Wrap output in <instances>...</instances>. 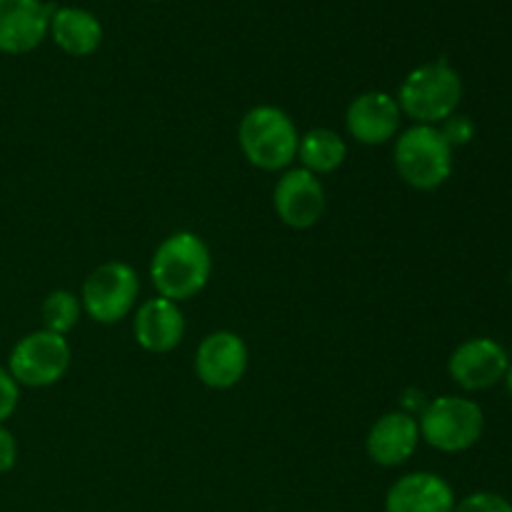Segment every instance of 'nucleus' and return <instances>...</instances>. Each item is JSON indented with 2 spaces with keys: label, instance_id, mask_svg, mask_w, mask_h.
<instances>
[{
  "label": "nucleus",
  "instance_id": "b1692460",
  "mask_svg": "<svg viewBox=\"0 0 512 512\" xmlns=\"http://www.w3.org/2000/svg\"><path fill=\"white\" fill-rule=\"evenodd\" d=\"M510 283H512V273H510Z\"/></svg>",
  "mask_w": 512,
  "mask_h": 512
},
{
  "label": "nucleus",
  "instance_id": "2eb2a0df",
  "mask_svg": "<svg viewBox=\"0 0 512 512\" xmlns=\"http://www.w3.org/2000/svg\"><path fill=\"white\" fill-rule=\"evenodd\" d=\"M455 493L440 475L418 470L390 485L385 495V512H453Z\"/></svg>",
  "mask_w": 512,
  "mask_h": 512
},
{
  "label": "nucleus",
  "instance_id": "aec40b11",
  "mask_svg": "<svg viewBox=\"0 0 512 512\" xmlns=\"http://www.w3.org/2000/svg\"><path fill=\"white\" fill-rule=\"evenodd\" d=\"M453 512H512V505L498 493H473L455 503Z\"/></svg>",
  "mask_w": 512,
  "mask_h": 512
},
{
  "label": "nucleus",
  "instance_id": "f8f14e48",
  "mask_svg": "<svg viewBox=\"0 0 512 512\" xmlns=\"http://www.w3.org/2000/svg\"><path fill=\"white\" fill-rule=\"evenodd\" d=\"M400 113L398 100L385 90H368L360 93L345 110V128L355 143L385 145L398 138Z\"/></svg>",
  "mask_w": 512,
  "mask_h": 512
},
{
  "label": "nucleus",
  "instance_id": "9b49d317",
  "mask_svg": "<svg viewBox=\"0 0 512 512\" xmlns=\"http://www.w3.org/2000/svg\"><path fill=\"white\" fill-rule=\"evenodd\" d=\"M53 5L43 0H0V53L25 55L50 33Z\"/></svg>",
  "mask_w": 512,
  "mask_h": 512
},
{
  "label": "nucleus",
  "instance_id": "0eeeda50",
  "mask_svg": "<svg viewBox=\"0 0 512 512\" xmlns=\"http://www.w3.org/2000/svg\"><path fill=\"white\" fill-rule=\"evenodd\" d=\"M140 293L138 273L128 263L110 260L98 265L85 278L80 290V305L100 325H115L128 318Z\"/></svg>",
  "mask_w": 512,
  "mask_h": 512
},
{
  "label": "nucleus",
  "instance_id": "a211bd4d",
  "mask_svg": "<svg viewBox=\"0 0 512 512\" xmlns=\"http://www.w3.org/2000/svg\"><path fill=\"white\" fill-rule=\"evenodd\" d=\"M80 313H83L80 298L75 293H70V290H53L43 300V305H40L43 330L55 335H68L78 325Z\"/></svg>",
  "mask_w": 512,
  "mask_h": 512
},
{
  "label": "nucleus",
  "instance_id": "4be33fe9",
  "mask_svg": "<svg viewBox=\"0 0 512 512\" xmlns=\"http://www.w3.org/2000/svg\"><path fill=\"white\" fill-rule=\"evenodd\" d=\"M18 463V443L5 425H0V475L10 473Z\"/></svg>",
  "mask_w": 512,
  "mask_h": 512
},
{
  "label": "nucleus",
  "instance_id": "9d476101",
  "mask_svg": "<svg viewBox=\"0 0 512 512\" xmlns=\"http://www.w3.org/2000/svg\"><path fill=\"white\" fill-rule=\"evenodd\" d=\"M510 358L508 350L493 338H470L453 350L448 360V373L455 385L468 393L488 390L505 378Z\"/></svg>",
  "mask_w": 512,
  "mask_h": 512
},
{
  "label": "nucleus",
  "instance_id": "f3484780",
  "mask_svg": "<svg viewBox=\"0 0 512 512\" xmlns=\"http://www.w3.org/2000/svg\"><path fill=\"white\" fill-rule=\"evenodd\" d=\"M348 158V145L335 130L330 128H313L305 135H300L298 143V160L300 168L313 175L335 173Z\"/></svg>",
  "mask_w": 512,
  "mask_h": 512
},
{
  "label": "nucleus",
  "instance_id": "6ab92c4d",
  "mask_svg": "<svg viewBox=\"0 0 512 512\" xmlns=\"http://www.w3.org/2000/svg\"><path fill=\"white\" fill-rule=\"evenodd\" d=\"M438 130L443 133V138L448 140L450 148H463V145H468L470 140L475 138V123L468 118V115H450L448 120H443V123L438 125Z\"/></svg>",
  "mask_w": 512,
  "mask_h": 512
},
{
  "label": "nucleus",
  "instance_id": "7ed1b4c3",
  "mask_svg": "<svg viewBox=\"0 0 512 512\" xmlns=\"http://www.w3.org/2000/svg\"><path fill=\"white\" fill-rule=\"evenodd\" d=\"M400 113L408 115L415 125H435L458 113L463 100V80L445 60L425 63L405 75L398 90Z\"/></svg>",
  "mask_w": 512,
  "mask_h": 512
},
{
  "label": "nucleus",
  "instance_id": "39448f33",
  "mask_svg": "<svg viewBox=\"0 0 512 512\" xmlns=\"http://www.w3.org/2000/svg\"><path fill=\"white\" fill-rule=\"evenodd\" d=\"M420 440L440 453H465L485 430V415L475 400L460 395H440L420 413Z\"/></svg>",
  "mask_w": 512,
  "mask_h": 512
},
{
  "label": "nucleus",
  "instance_id": "1a4fd4ad",
  "mask_svg": "<svg viewBox=\"0 0 512 512\" xmlns=\"http://www.w3.org/2000/svg\"><path fill=\"white\" fill-rule=\"evenodd\" d=\"M325 188L318 175L303 168H288L273 188V208L278 218L293 230H308L325 213Z\"/></svg>",
  "mask_w": 512,
  "mask_h": 512
},
{
  "label": "nucleus",
  "instance_id": "4468645a",
  "mask_svg": "<svg viewBox=\"0 0 512 512\" xmlns=\"http://www.w3.org/2000/svg\"><path fill=\"white\" fill-rule=\"evenodd\" d=\"M135 343L155 355H165L183 343L185 318L178 303L165 298H150L135 310L133 318Z\"/></svg>",
  "mask_w": 512,
  "mask_h": 512
},
{
  "label": "nucleus",
  "instance_id": "412c9836",
  "mask_svg": "<svg viewBox=\"0 0 512 512\" xmlns=\"http://www.w3.org/2000/svg\"><path fill=\"white\" fill-rule=\"evenodd\" d=\"M20 403V385L15 383L13 375L8 373V368H0V425H5V420L13 418V413L18 410Z\"/></svg>",
  "mask_w": 512,
  "mask_h": 512
},
{
  "label": "nucleus",
  "instance_id": "f03ea898",
  "mask_svg": "<svg viewBox=\"0 0 512 512\" xmlns=\"http://www.w3.org/2000/svg\"><path fill=\"white\" fill-rule=\"evenodd\" d=\"M238 143L250 165L265 173H278L288 170L298 158L300 133L285 110L255 105L240 120Z\"/></svg>",
  "mask_w": 512,
  "mask_h": 512
},
{
  "label": "nucleus",
  "instance_id": "423d86ee",
  "mask_svg": "<svg viewBox=\"0 0 512 512\" xmlns=\"http://www.w3.org/2000/svg\"><path fill=\"white\" fill-rule=\"evenodd\" d=\"M73 350L65 335L35 330L20 338L8 355V373L25 388H50L65 378Z\"/></svg>",
  "mask_w": 512,
  "mask_h": 512
},
{
  "label": "nucleus",
  "instance_id": "ddd939ff",
  "mask_svg": "<svg viewBox=\"0 0 512 512\" xmlns=\"http://www.w3.org/2000/svg\"><path fill=\"white\" fill-rule=\"evenodd\" d=\"M420 445L418 420L403 410L385 413L373 423L365 438V453L375 465L383 468H398L408 463Z\"/></svg>",
  "mask_w": 512,
  "mask_h": 512
},
{
  "label": "nucleus",
  "instance_id": "20e7f679",
  "mask_svg": "<svg viewBox=\"0 0 512 512\" xmlns=\"http://www.w3.org/2000/svg\"><path fill=\"white\" fill-rule=\"evenodd\" d=\"M393 165L410 188L435 190L453 175V148L435 125H413L395 138Z\"/></svg>",
  "mask_w": 512,
  "mask_h": 512
},
{
  "label": "nucleus",
  "instance_id": "f257e3e1",
  "mask_svg": "<svg viewBox=\"0 0 512 512\" xmlns=\"http://www.w3.org/2000/svg\"><path fill=\"white\" fill-rule=\"evenodd\" d=\"M213 273L210 248L200 235L178 230L155 248L150 260V280L160 298L185 303L203 293Z\"/></svg>",
  "mask_w": 512,
  "mask_h": 512
},
{
  "label": "nucleus",
  "instance_id": "dca6fc26",
  "mask_svg": "<svg viewBox=\"0 0 512 512\" xmlns=\"http://www.w3.org/2000/svg\"><path fill=\"white\" fill-rule=\"evenodd\" d=\"M50 38L63 53L73 55V58H85V55H93L103 43V25L90 10L70 5V8L53 10Z\"/></svg>",
  "mask_w": 512,
  "mask_h": 512
},
{
  "label": "nucleus",
  "instance_id": "5701e85b",
  "mask_svg": "<svg viewBox=\"0 0 512 512\" xmlns=\"http://www.w3.org/2000/svg\"><path fill=\"white\" fill-rule=\"evenodd\" d=\"M505 385H508V393L512 395V363L508 365V370H505Z\"/></svg>",
  "mask_w": 512,
  "mask_h": 512
},
{
  "label": "nucleus",
  "instance_id": "6e6552de",
  "mask_svg": "<svg viewBox=\"0 0 512 512\" xmlns=\"http://www.w3.org/2000/svg\"><path fill=\"white\" fill-rule=\"evenodd\" d=\"M248 363V345L233 330L208 333L195 350V375L213 390L235 388L248 373Z\"/></svg>",
  "mask_w": 512,
  "mask_h": 512
}]
</instances>
